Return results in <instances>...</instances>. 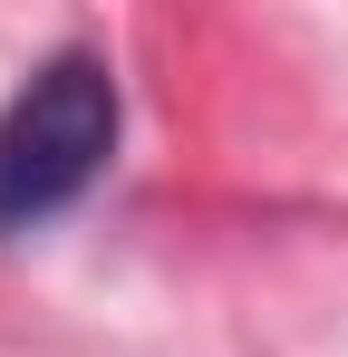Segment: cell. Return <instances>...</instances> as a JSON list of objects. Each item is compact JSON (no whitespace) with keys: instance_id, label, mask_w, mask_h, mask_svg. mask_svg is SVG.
<instances>
[{"instance_id":"obj_1","label":"cell","mask_w":348,"mask_h":357,"mask_svg":"<svg viewBox=\"0 0 348 357\" xmlns=\"http://www.w3.org/2000/svg\"><path fill=\"white\" fill-rule=\"evenodd\" d=\"M116 126H126V97L97 49H49L29 68V87L0 107V241L58 222L107 174Z\"/></svg>"}]
</instances>
